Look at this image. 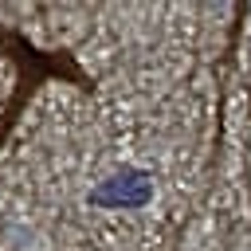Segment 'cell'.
<instances>
[{
    "instance_id": "1",
    "label": "cell",
    "mask_w": 251,
    "mask_h": 251,
    "mask_svg": "<svg viewBox=\"0 0 251 251\" xmlns=\"http://www.w3.org/2000/svg\"><path fill=\"white\" fill-rule=\"evenodd\" d=\"M149 180L141 176V173H126V176H114V180H106L98 192H94V200L98 204H126V208H137V204H145L149 200Z\"/></svg>"
}]
</instances>
